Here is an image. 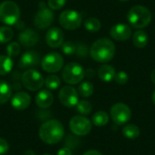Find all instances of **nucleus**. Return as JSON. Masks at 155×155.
Instances as JSON below:
<instances>
[{
    "label": "nucleus",
    "instance_id": "obj_1",
    "mask_svg": "<svg viewBox=\"0 0 155 155\" xmlns=\"http://www.w3.org/2000/svg\"><path fill=\"white\" fill-rule=\"evenodd\" d=\"M64 136V128L58 120H48L39 129V137L46 144H56Z\"/></svg>",
    "mask_w": 155,
    "mask_h": 155
},
{
    "label": "nucleus",
    "instance_id": "obj_2",
    "mask_svg": "<svg viewBox=\"0 0 155 155\" xmlns=\"http://www.w3.org/2000/svg\"><path fill=\"white\" fill-rule=\"evenodd\" d=\"M91 57L98 63L110 62L115 54V45L112 40L106 37L96 40L90 48Z\"/></svg>",
    "mask_w": 155,
    "mask_h": 155
},
{
    "label": "nucleus",
    "instance_id": "obj_3",
    "mask_svg": "<svg viewBox=\"0 0 155 155\" xmlns=\"http://www.w3.org/2000/svg\"><path fill=\"white\" fill-rule=\"evenodd\" d=\"M127 20L133 27L143 29L150 25L152 21V13L144 5H134L129 10Z\"/></svg>",
    "mask_w": 155,
    "mask_h": 155
},
{
    "label": "nucleus",
    "instance_id": "obj_4",
    "mask_svg": "<svg viewBox=\"0 0 155 155\" xmlns=\"http://www.w3.org/2000/svg\"><path fill=\"white\" fill-rule=\"evenodd\" d=\"M20 18V9L14 1L6 0L0 4V21L7 25H13Z\"/></svg>",
    "mask_w": 155,
    "mask_h": 155
},
{
    "label": "nucleus",
    "instance_id": "obj_5",
    "mask_svg": "<svg viewBox=\"0 0 155 155\" xmlns=\"http://www.w3.org/2000/svg\"><path fill=\"white\" fill-rule=\"evenodd\" d=\"M54 20V15L53 11L45 5V2H40L38 5V10L34 18V24L39 29H45L49 27Z\"/></svg>",
    "mask_w": 155,
    "mask_h": 155
},
{
    "label": "nucleus",
    "instance_id": "obj_6",
    "mask_svg": "<svg viewBox=\"0 0 155 155\" xmlns=\"http://www.w3.org/2000/svg\"><path fill=\"white\" fill-rule=\"evenodd\" d=\"M62 77L65 83L69 84H76L84 79V70L79 64L70 63L64 67Z\"/></svg>",
    "mask_w": 155,
    "mask_h": 155
},
{
    "label": "nucleus",
    "instance_id": "obj_7",
    "mask_svg": "<svg viewBox=\"0 0 155 155\" xmlns=\"http://www.w3.org/2000/svg\"><path fill=\"white\" fill-rule=\"evenodd\" d=\"M22 84L27 90L35 92L43 87L45 80L39 71L35 69H28L22 75Z\"/></svg>",
    "mask_w": 155,
    "mask_h": 155
},
{
    "label": "nucleus",
    "instance_id": "obj_8",
    "mask_svg": "<svg viewBox=\"0 0 155 155\" xmlns=\"http://www.w3.org/2000/svg\"><path fill=\"white\" fill-rule=\"evenodd\" d=\"M59 24L66 30H75L82 25V15L75 10H65L59 15Z\"/></svg>",
    "mask_w": 155,
    "mask_h": 155
},
{
    "label": "nucleus",
    "instance_id": "obj_9",
    "mask_svg": "<svg viewBox=\"0 0 155 155\" xmlns=\"http://www.w3.org/2000/svg\"><path fill=\"white\" fill-rule=\"evenodd\" d=\"M113 122L117 125L125 124L132 117V111L130 107L123 103H118L113 105L110 111Z\"/></svg>",
    "mask_w": 155,
    "mask_h": 155
},
{
    "label": "nucleus",
    "instance_id": "obj_10",
    "mask_svg": "<svg viewBox=\"0 0 155 155\" xmlns=\"http://www.w3.org/2000/svg\"><path fill=\"white\" fill-rule=\"evenodd\" d=\"M69 127L74 134L77 136H85L92 130V123L84 116L76 115L70 120Z\"/></svg>",
    "mask_w": 155,
    "mask_h": 155
},
{
    "label": "nucleus",
    "instance_id": "obj_11",
    "mask_svg": "<svg viewBox=\"0 0 155 155\" xmlns=\"http://www.w3.org/2000/svg\"><path fill=\"white\" fill-rule=\"evenodd\" d=\"M41 65L43 70L47 73H56L63 68L64 58L59 53L52 52L43 58Z\"/></svg>",
    "mask_w": 155,
    "mask_h": 155
},
{
    "label": "nucleus",
    "instance_id": "obj_12",
    "mask_svg": "<svg viewBox=\"0 0 155 155\" xmlns=\"http://www.w3.org/2000/svg\"><path fill=\"white\" fill-rule=\"evenodd\" d=\"M58 98H59L60 103L68 108L76 106V104L79 102L78 92L73 86H70V85L64 86L60 90Z\"/></svg>",
    "mask_w": 155,
    "mask_h": 155
},
{
    "label": "nucleus",
    "instance_id": "obj_13",
    "mask_svg": "<svg viewBox=\"0 0 155 155\" xmlns=\"http://www.w3.org/2000/svg\"><path fill=\"white\" fill-rule=\"evenodd\" d=\"M45 42L51 48H57L64 42V33L57 27L50 28L45 35Z\"/></svg>",
    "mask_w": 155,
    "mask_h": 155
},
{
    "label": "nucleus",
    "instance_id": "obj_14",
    "mask_svg": "<svg viewBox=\"0 0 155 155\" xmlns=\"http://www.w3.org/2000/svg\"><path fill=\"white\" fill-rule=\"evenodd\" d=\"M110 35L116 41H125L131 37L132 28L125 24H117L111 28Z\"/></svg>",
    "mask_w": 155,
    "mask_h": 155
},
{
    "label": "nucleus",
    "instance_id": "obj_15",
    "mask_svg": "<svg viewBox=\"0 0 155 155\" xmlns=\"http://www.w3.org/2000/svg\"><path fill=\"white\" fill-rule=\"evenodd\" d=\"M31 104V96L25 92H17L11 98L12 107L17 111L26 109Z\"/></svg>",
    "mask_w": 155,
    "mask_h": 155
},
{
    "label": "nucleus",
    "instance_id": "obj_16",
    "mask_svg": "<svg viewBox=\"0 0 155 155\" xmlns=\"http://www.w3.org/2000/svg\"><path fill=\"white\" fill-rule=\"evenodd\" d=\"M39 41L38 34L33 29H25L18 35V42L25 47H31L35 45Z\"/></svg>",
    "mask_w": 155,
    "mask_h": 155
},
{
    "label": "nucleus",
    "instance_id": "obj_17",
    "mask_svg": "<svg viewBox=\"0 0 155 155\" xmlns=\"http://www.w3.org/2000/svg\"><path fill=\"white\" fill-rule=\"evenodd\" d=\"M40 63V54L35 51H27L23 54L18 66L22 69L32 68L36 66Z\"/></svg>",
    "mask_w": 155,
    "mask_h": 155
},
{
    "label": "nucleus",
    "instance_id": "obj_18",
    "mask_svg": "<svg viewBox=\"0 0 155 155\" xmlns=\"http://www.w3.org/2000/svg\"><path fill=\"white\" fill-rule=\"evenodd\" d=\"M54 103V95L49 90H41L35 96V104L39 108L47 109Z\"/></svg>",
    "mask_w": 155,
    "mask_h": 155
},
{
    "label": "nucleus",
    "instance_id": "obj_19",
    "mask_svg": "<svg viewBox=\"0 0 155 155\" xmlns=\"http://www.w3.org/2000/svg\"><path fill=\"white\" fill-rule=\"evenodd\" d=\"M115 69L109 64H104L102 65L98 70V76L103 82H111L115 77Z\"/></svg>",
    "mask_w": 155,
    "mask_h": 155
},
{
    "label": "nucleus",
    "instance_id": "obj_20",
    "mask_svg": "<svg viewBox=\"0 0 155 155\" xmlns=\"http://www.w3.org/2000/svg\"><path fill=\"white\" fill-rule=\"evenodd\" d=\"M148 42H149V37L146 32L141 29L134 32L133 36V43L136 47L143 48L147 45Z\"/></svg>",
    "mask_w": 155,
    "mask_h": 155
},
{
    "label": "nucleus",
    "instance_id": "obj_21",
    "mask_svg": "<svg viewBox=\"0 0 155 155\" xmlns=\"http://www.w3.org/2000/svg\"><path fill=\"white\" fill-rule=\"evenodd\" d=\"M12 97L11 85L3 80H0V104H5Z\"/></svg>",
    "mask_w": 155,
    "mask_h": 155
},
{
    "label": "nucleus",
    "instance_id": "obj_22",
    "mask_svg": "<svg viewBox=\"0 0 155 155\" xmlns=\"http://www.w3.org/2000/svg\"><path fill=\"white\" fill-rule=\"evenodd\" d=\"M14 66V62L8 55H0V75L9 74Z\"/></svg>",
    "mask_w": 155,
    "mask_h": 155
},
{
    "label": "nucleus",
    "instance_id": "obj_23",
    "mask_svg": "<svg viewBox=\"0 0 155 155\" xmlns=\"http://www.w3.org/2000/svg\"><path fill=\"white\" fill-rule=\"evenodd\" d=\"M92 122L95 126H98V127L104 126L109 122V115L104 111L96 112L92 117Z\"/></svg>",
    "mask_w": 155,
    "mask_h": 155
},
{
    "label": "nucleus",
    "instance_id": "obj_24",
    "mask_svg": "<svg viewBox=\"0 0 155 155\" xmlns=\"http://www.w3.org/2000/svg\"><path fill=\"white\" fill-rule=\"evenodd\" d=\"M123 134L129 139H136L140 135V129L135 124H127L123 129Z\"/></svg>",
    "mask_w": 155,
    "mask_h": 155
},
{
    "label": "nucleus",
    "instance_id": "obj_25",
    "mask_svg": "<svg viewBox=\"0 0 155 155\" xmlns=\"http://www.w3.org/2000/svg\"><path fill=\"white\" fill-rule=\"evenodd\" d=\"M84 25L87 31L92 32V33L98 32L101 29V22L99 19L95 17H90L86 19L84 23Z\"/></svg>",
    "mask_w": 155,
    "mask_h": 155
},
{
    "label": "nucleus",
    "instance_id": "obj_26",
    "mask_svg": "<svg viewBox=\"0 0 155 155\" xmlns=\"http://www.w3.org/2000/svg\"><path fill=\"white\" fill-rule=\"evenodd\" d=\"M94 84L90 82H84L82 83L78 87V94H80L82 97H89L94 94Z\"/></svg>",
    "mask_w": 155,
    "mask_h": 155
},
{
    "label": "nucleus",
    "instance_id": "obj_27",
    "mask_svg": "<svg viewBox=\"0 0 155 155\" xmlns=\"http://www.w3.org/2000/svg\"><path fill=\"white\" fill-rule=\"evenodd\" d=\"M45 84L49 90H56L61 85V80L57 75L51 74L45 78Z\"/></svg>",
    "mask_w": 155,
    "mask_h": 155
},
{
    "label": "nucleus",
    "instance_id": "obj_28",
    "mask_svg": "<svg viewBox=\"0 0 155 155\" xmlns=\"http://www.w3.org/2000/svg\"><path fill=\"white\" fill-rule=\"evenodd\" d=\"M14 36V31L8 26L0 27V44H5L11 41Z\"/></svg>",
    "mask_w": 155,
    "mask_h": 155
},
{
    "label": "nucleus",
    "instance_id": "obj_29",
    "mask_svg": "<svg viewBox=\"0 0 155 155\" xmlns=\"http://www.w3.org/2000/svg\"><path fill=\"white\" fill-rule=\"evenodd\" d=\"M76 110H77V112L80 114H82V115H87L92 111V104H91L90 102H88L86 100L79 101L78 104H76Z\"/></svg>",
    "mask_w": 155,
    "mask_h": 155
},
{
    "label": "nucleus",
    "instance_id": "obj_30",
    "mask_svg": "<svg viewBox=\"0 0 155 155\" xmlns=\"http://www.w3.org/2000/svg\"><path fill=\"white\" fill-rule=\"evenodd\" d=\"M20 50H21V46L16 42H12L6 46V54L11 58L16 57L19 54Z\"/></svg>",
    "mask_w": 155,
    "mask_h": 155
},
{
    "label": "nucleus",
    "instance_id": "obj_31",
    "mask_svg": "<svg viewBox=\"0 0 155 155\" xmlns=\"http://www.w3.org/2000/svg\"><path fill=\"white\" fill-rule=\"evenodd\" d=\"M61 46H62L63 53L67 54V55H72V54L76 53V45L71 41L63 42Z\"/></svg>",
    "mask_w": 155,
    "mask_h": 155
},
{
    "label": "nucleus",
    "instance_id": "obj_32",
    "mask_svg": "<svg viewBox=\"0 0 155 155\" xmlns=\"http://www.w3.org/2000/svg\"><path fill=\"white\" fill-rule=\"evenodd\" d=\"M66 4V0H48L47 6L51 10H60Z\"/></svg>",
    "mask_w": 155,
    "mask_h": 155
},
{
    "label": "nucleus",
    "instance_id": "obj_33",
    "mask_svg": "<svg viewBox=\"0 0 155 155\" xmlns=\"http://www.w3.org/2000/svg\"><path fill=\"white\" fill-rule=\"evenodd\" d=\"M114 79H115L117 84H125L128 82V80H129V76H128V74L124 71H120V72L115 74Z\"/></svg>",
    "mask_w": 155,
    "mask_h": 155
},
{
    "label": "nucleus",
    "instance_id": "obj_34",
    "mask_svg": "<svg viewBox=\"0 0 155 155\" xmlns=\"http://www.w3.org/2000/svg\"><path fill=\"white\" fill-rule=\"evenodd\" d=\"M87 52H88V48L84 44H79L78 45H76V54L79 56L84 57L86 55Z\"/></svg>",
    "mask_w": 155,
    "mask_h": 155
},
{
    "label": "nucleus",
    "instance_id": "obj_35",
    "mask_svg": "<svg viewBox=\"0 0 155 155\" xmlns=\"http://www.w3.org/2000/svg\"><path fill=\"white\" fill-rule=\"evenodd\" d=\"M9 151V144L6 140L0 138V155H5Z\"/></svg>",
    "mask_w": 155,
    "mask_h": 155
},
{
    "label": "nucleus",
    "instance_id": "obj_36",
    "mask_svg": "<svg viewBox=\"0 0 155 155\" xmlns=\"http://www.w3.org/2000/svg\"><path fill=\"white\" fill-rule=\"evenodd\" d=\"M57 155H72V152L69 148H61L58 152H57Z\"/></svg>",
    "mask_w": 155,
    "mask_h": 155
},
{
    "label": "nucleus",
    "instance_id": "obj_37",
    "mask_svg": "<svg viewBox=\"0 0 155 155\" xmlns=\"http://www.w3.org/2000/svg\"><path fill=\"white\" fill-rule=\"evenodd\" d=\"M83 155H103L99 151H96V150H90V151H87L85 152Z\"/></svg>",
    "mask_w": 155,
    "mask_h": 155
},
{
    "label": "nucleus",
    "instance_id": "obj_38",
    "mask_svg": "<svg viewBox=\"0 0 155 155\" xmlns=\"http://www.w3.org/2000/svg\"><path fill=\"white\" fill-rule=\"evenodd\" d=\"M151 79H152V82L155 84V69L152 72V74H151Z\"/></svg>",
    "mask_w": 155,
    "mask_h": 155
},
{
    "label": "nucleus",
    "instance_id": "obj_39",
    "mask_svg": "<svg viewBox=\"0 0 155 155\" xmlns=\"http://www.w3.org/2000/svg\"><path fill=\"white\" fill-rule=\"evenodd\" d=\"M24 155H35V153H34V152H33V151H31V150H27V151L25 153V154Z\"/></svg>",
    "mask_w": 155,
    "mask_h": 155
},
{
    "label": "nucleus",
    "instance_id": "obj_40",
    "mask_svg": "<svg viewBox=\"0 0 155 155\" xmlns=\"http://www.w3.org/2000/svg\"><path fill=\"white\" fill-rule=\"evenodd\" d=\"M153 104H155V90L154 92H153Z\"/></svg>",
    "mask_w": 155,
    "mask_h": 155
},
{
    "label": "nucleus",
    "instance_id": "obj_41",
    "mask_svg": "<svg viewBox=\"0 0 155 155\" xmlns=\"http://www.w3.org/2000/svg\"><path fill=\"white\" fill-rule=\"evenodd\" d=\"M119 1H121V2H126V1H129V0H119Z\"/></svg>",
    "mask_w": 155,
    "mask_h": 155
},
{
    "label": "nucleus",
    "instance_id": "obj_42",
    "mask_svg": "<svg viewBox=\"0 0 155 155\" xmlns=\"http://www.w3.org/2000/svg\"><path fill=\"white\" fill-rule=\"evenodd\" d=\"M44 155H52V154H44Z\"/></svg>",
    "mask_w": 155,
    "mask_h": 155
}]
</instances>
